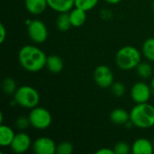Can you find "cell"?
<instances>
[{"instance_id": "obj_27", "label": "cell", "mask_w": 154, "mask_h": 154, "mask_svg": "<svg viewBox=\"0 0 154 154\" xmlns=\"http://www.w3.org/2000/svg\"><path fill=\"white\" fill-rule=\"evenodd\" d=\"M0 33H1V36H0V42L3 43L4 41L5 40V37H6V30H5V27L3 23L0 24Z\"/></svg>"}, {"instance_id": "obj_10", "label": "cell", "mask_w": 154, "mask_h": 154, "mask_svg": "<svg viewBox=\"0 0 154 154\" xmlns=\"http://www.w3.org/2000/svg\"><path fill=\"white\" fill-rule=\"evenodd\" d=\"M31 147V138L25 133H18L15 134L10 148L15 153H23Z\"/></svg>"}, {"instance_id": "obj_2", "label": "cell", "mask_w": 154, "mask_h": 154, "mask_svg": "<svg viewBox=\"0 0 154 154\" xmlns=\"http://www.w3.org/2000/svg\"><path fill=\"white\" fill-rule=\"evenodd\" d=\"M132 125L141 129H148L154 125V106L151 104H137L130 112Z\"/></svg>"}, {"instance_id": "obj_15", "label": "cell", "mask_w": 154, "mask_h": 154, "mask_svg": "<svg viewBox=\"0 0 154 154\" xmlns=\"http://www.w3.org/2000/svg\"><path fill=\"white\" fill-rule=\"evenodd\" d=\"M45 67L49 71L52 73H59L63 69L64 62L60 57L57 55H51V56H47Z\"/></svg>"}, {"instance_id": "obj_1", "label": "cell", "mask_w": 154, "mask_h": 154, "mask_svg": "<svg viewBox=\"0 0 154 154\" xmlns=\"http://www.w3.org/2000/svg\"><path fill=\"white\" fill-rule=\"evenodd\" d=\"M21 66L27 71L37 72L46 65L47 56L39 48L33 45H24L18 53Z\"/></svg>"}, {"instance_id": "obj_14", "label": "cell", "mask_w": 154, "mask_h": 154, "mask_svg": "<svg viewBox=\"0 0 154 154\" xmlns=\"http://www.w3.org/2000/svg\"><path fill=\"white\" fill-rule=\"evenodd\" d=\"M69 17L73 27H80L86 23L87 12L80 8L75 7L69 12Z\"/></svg>"}, {"instance_id": "obj_17", "label": "cell", "mask_w": 154, "mask_h": 154, "mask_svg": "<svg viewBox=\"0 0 154 154\" xmlns=\"http://www.w3.org/2000/svg\"><path fill=\"white\" fill-rule=\"evenodd\" d=\"M14 136H15V134L11 127H9L7 125H1V126H0V144L2 146H10Z\"/></svg>"}, {"instance_id": "obj_9", "label": "cell", "mask_w": 154, "mask_h": 154, "mask_svg": "<svg viewBox=\"0 0 154 154\" xmlns=\"http://www.w3.org/2000/svg\"><path fill=\"white\" fill-rule=\"evenodd\" d=\"M32 150L37 154H54L56 153L57 145L52 139L42 136L34 141Z\"/></svg>"}, {"instance_id": "obj_24", "label": "cell", "mask_w": 154, "mask_h": 154, "mask_svg": "<svg viewBox=\"0 0 154 154\" xmlns=\"http://www.w3.org/2000/svg\"><path fill=\"white\" fill-rule=\"evenodd\" d=\"M113 150L115 152V154H128L130 152H132V149H130L129 144L125 142H119L116 143Z\"/></svg>"}, {"instance_id": "obj_18", "label": "cell", "mask_w": 154, "mask_h": 154, "mask_svg": "<svg viewBox=\"0 0 154 154\" xmlns=\"http://www.w3.org/2000/svg\"><path fill=\"white\" fill-rule=\"evenodd\" d=\"M60 14L59 15V17L56 21L57 27L60 31L66 32V31L69 30V28L72 26L70 17H69V13L65 12V13H60Z\"/></svg>"}, {"instance_id": "obj_29", "label": "cell", "mask_w": 154, "mask_h": 154, "mask_svg": "<svg viewBox=\"0 0 154 154\" xmlns=\"http://www.w3.org/2000/svg\"><path fill=\"white\" fill-rule=\"evenodd\" d=\"M122 0H106V2H107L110 5H116L118 3H120Z\"/></svg>"}, {"instance_id": "obj_31", "label": "cell", "mask_w": 154, "mask_h": 154, "mask_svg": "<svg viewBox=\"0 0 154 154\" xmlns=\"http://www.w3.org/2000/svg\"><path fill=\"white\" fill-rule=\"evenodd\" d=\"M152 9H153V11H154V0H153V2H152Z\"/></svg>"}, {"instance_id": "obj_22", "label": "cell", "mask_w": 154, "mask_h": 154, "mask_svg": "<svg viewBox=\"0 0 154 154\" xmlns=\"http://www.w3.org/2000/svg\"><path fill=\"white\" fill-rule=\"evenodd\" d=\"M75 7L85 10L86 12L93 9L98 3V0H74Z\"/></svg>"}, {"instance_id": "obj_25", "label": "cell", "mask_w": 154, "mask_h": 154, "mask_svg": "<svg viewBox=\"0 0 154 154\" xmlns=\"http://www.w3.org/2000/svg\"><path fill=\"white\" fill-rule=\"evenodd\" d=\"M111 91L113 93L114 96L120 97H122L125 92V87L124 86V84H122L121 82L117 81V82H114L111 86Z\"/></svg>"}, {"instance_id": "obj_26", "label": "cell", "mask_w": 154, "mask_h": 154, "mask_svg": "<svg viewBox=\"0 0 154 154\" xmlns=\"http://www.w3.org/2000/svg\"><path fill=\"white\" fill-rule=\"evenodd\" d=\"M29 125H31L29 117L20 116V117H18V118L16 119V121H15V126H16L19 130H24V129L28 128Z\"/></svg>"}, {"instance_id": "obj_8", "label": "cell", "mask_w": 154, "mask_h": 154, "mask_svg": "<svg viewBox=\"0 0 154 154\" xmlns=\"http://www.w3.org/2000/svg\"><path fill=\"white\" fill-rule=\"evenodd\" d=\"M152 94L151 87L144 82L135 83L131 89L132 99L137 104L148 102Z\"/></svg>"}, {"instance_id": "obj_3", "label": "cell", "mask_w": 154, "mask_h": 154, "mask_svg": "<svg viewBox=\"0 0 154 154\" xmlns=\"http://www.w3.org/2000/svg\"><path fill=\"white\" fill-rule=\"evenodd\" d=\"M141 62V53L134 46L126 45L118 50L116 54V63L123 70L135 69Z\"/></svg>"}, {"instance_id": "obj_16", "label": "cell", "mask_w": 154, "mask_h": 154, "mask_svg": "<svg viewBox=\"0 0 154 154\" xmlns=\"http://www.w3.org/2000/svg\"><path fill=\"white\" fill-rule=\"evenodd\" d=\"M110 120L116 125H125L130 120V114L123 108H116L110 114Z\"/></svg>"}, {"instance_id": "obj_7", "label": "cell", "mask_w": 154, "mask_h": 154, "mask_svg": "<svg viewBox=\"0 0 154 154\" xmlns=\"http://www.w3.org/2000/svg\"><path fill=\"white\" fill-rule=\"evenodd\" d=\"M93 77L97 85L103 88L111 87L112 84L115 82L114 73L112 69L106 65L97 66L94 70Z\"/></svg>"}, {"instance_id": "obj_12", "label": "cell", "mask_w": 154, "mask_h": 154, "mask_svg": "<svg viewBox=\"0 0 154 154\" xmlns=\"http://www.w3.org/2000/svg\"><path fill=\"white\" fill-rule=\"evenodd\" d=\"M48 6L59 13L69 12L75 6L74 0H47Z\"/></svg>"}, {"instance_id": "obj_21", "label": "cell", "mask_w": 154, "mask_h": 154, "mask_svg": "<svg viewBox=\"0 0 154 154\" xmlns=\"http://www.w3.org/2000/svg\"><path fill=\"white\" fill-rule=\"evenodd\" d=\"M2 88L5 94L6 95H13L16 91V84L14 79L12 78H6L2 82Z\"/></svg>"}, {"instance_id": "obj_4", "label": "cell", "mask_w": 154, "mask_h": 154, "mask_svg": "<svg viewBox=\"0 0 154 154\" xmlns=\"http://www.w3.org/2000/svg\"><path fill=\"white\" fill-rule=\"evenodd\" d=\"M14 98L17 105L29 109L34 108L40 102L38 91L30 86H22L18 88L14 94Z\"/></svg>"}, {"instance_id": "obj_20", "label": "cell", "mask_w": 154, "mask_h": 154, "mask_svg": "<svg viewBox=\"0 0 154 154\" xmlns=\"http://www.w3.org/2000/svg\"><path fill=\"white\" fill-rule=\"evenodd\" d=\"M136 69L139 76L143 79H149L152 74V68L148 62H140Z\"/></svg>"}, {"instance_id": "obj_11", "label": "cell", "mask_w": 154, "mask_h": 154, "mask_svg": "<svg viewBox=\"0 0 154 154\" xmlns=\"http://www.w3.org/2000/svg\"><path fill=\"white\" fill-rule=\"evenodd\" d=\"M131 149L134 154H152L153 152L152 143L145 138H139L135 140Z\"/></svg>"}, {"instance_id": "obj_13", "label": "cell", "mask_w": 154, "mask_h": 154, "mask_svg": "<svg viewBox=\"0 0 154 154\" xmlns=\"http://www.w3.org/2000/svg\"><path fill=\"white\" fill-rule=\"evenodd\" d=\"M47 6V0H25V7L27 11L32 14H40L43 13Z\"/></svg>"}, {"instance_id": "obj_23", "label": "cell", "mask_w": 154, "mask_h": 154, "mask_svg": "<svg viewBox=\"0 0 154 154\" xmlns=\"http://www.w3.org/2000/svg\"><path fill=\"white\" fill-rule=\"evenodd\" d=\"M73 152V145L69 142H61L57 145L56 153L58 154H70Z\"/></svg>"}, {"instance_id": "obj_30", "label": "cell", "mask_w": 154, "mask_h": 154, "mask_svg": "<svg viewBox=\"0 0 154 154\" xmlns=\"http://www.w3.org/2000/svg\"><path fill=\"white\" fill-rule=\"evenodd\" d=\"M150 87H151L152 93V95L154 96V77H153V79H152V82H151V85H150Z\"/></svg>"}, {"instance_id": "obj_5", "label": "cell", "mask_w": 154, "mask_h": 154, "mask_svg": "<svg viewBox=\"0 0 154 154\" xmlns=\"http://www.w3.org/2000/svg\"><path fill=\"white\" fill-rule=\"evenodd\" d=\"M28 117L31 125L38 130H44L48 128L52 121L51 113L47 109L39 106L32 108Z\"/></svg>"}, {"instance_id": "obj_19", "label": "cell", "mask_w": 154, "mask_h": 154, "mask_svg": "<svg viewBox=\"0 0 154 154\" xmlns=\"http://www.w3.org/2000/svg\"><path fill=\"white\" fill-rule=\"evenodd\" d=\"M142 51L147 60L154 61V38H149L143 42Z\"/></svg>"}, {"instance_id": "obj_28", "label": "cell", "mask_w": 154, "mask_h": 154, "mask_svg": "<svg viewBox=\"0 0 154 154\" xmlns=\"http://www.w3.org/2000/svg\"><path fill=\"white\" fill-rule=\"evenodd\" d=\"M97 154H115L114 150L108 149V148H102L100 150H98L97 152Z\"/></svg>"}, {"instance_id": "obj_6", "label": "cell", "mask_w": 154, "mask_h": 154, "mask_svg": "<svg viewBox=\"0 0 154 154\" xmlns=\"http://www.w3.org/2000/svg\"><path fill=\"white\" fill-rule=\"evenodd\" d=\"M28 35L32 41L36 43H42L48 38V30L43 22L40 20H33L28 23Z\"/></svg>"}]
</instances>
